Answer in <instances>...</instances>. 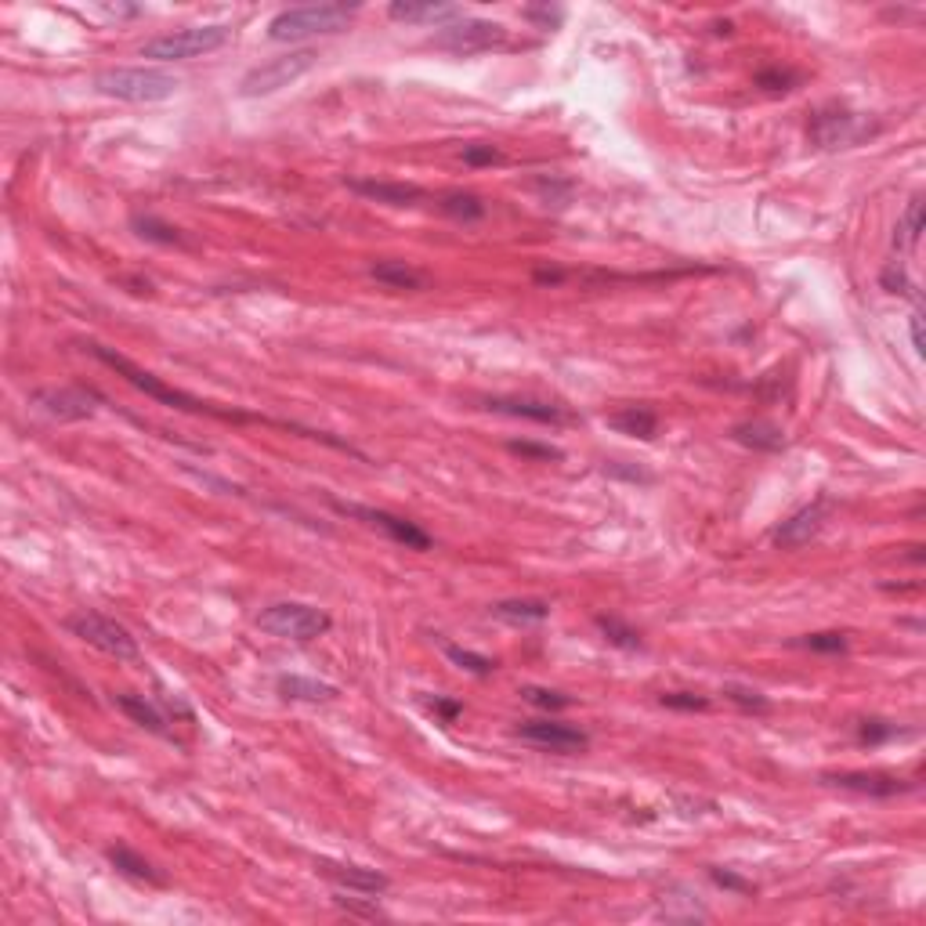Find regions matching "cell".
Returning <instances> with one entry per match:
<instances>
[{"label":"cell","mask_w":926,"mask_h":926,"mask_svg":"<svg viewBox=\"0 0 926 926\" xmlns=\"http://www.w3.org/2000/svg\"><path fill=\"white\" fill-rule=\"evenodd\" d=\"M804 648H811V652H825V655H843L847 652V637L843 634H811L804 637Z\"/></svg>","instance_id":"cell-36"},{"label":"cell","mask_w":926,"mask_h":926,"mask_svg":"<svg viewBox=\"0 0 926 926\" xmlns=\"http://www.w3.org/2000/svg\"><path fill=\"white\" fill-rule=\"evenodd\" d=\"M532 192H536L547 207H565L568 199H572V192H576V185L565 178H536L532 181Z\"/></svg>","instance_id":"cell-31"},{"label":"cell","mask_w":926,"mask_h":926,"mask_svg":"<svg viewBox=\"0 0 926 926\" xmlns=\"http://www.w3.org/2000/svg\"><path fill=\"white\" fill-rule=\"evenodd\" d=\"M521 695H525V702H529V706L550 709V713H554V709L572 706V699H568V695H561V691H550V688H525Z\"/></svg>","instance_id":"cell-33"},{"label":"cell","mask_w":926,"mask_h":926,"mask_svg":"<svg viewBox=\"0 0 926 926\" xmlns=\"http://www.w3.org/2000/svg\"><path fill=\"white\" fill-rule=\"evenodd\" d=\"M319 872L333 879L341 890H355V894H384L391 887V879L377 869H362V865H337V861H319Z\"/></svg>","instance_id":"cell-17"},{"label":"cell","mask_w":926,"mask_h":926,"mask_svg":"<svg viewBox=\"0 0 926 926\" xmlns=\"http://www.w3.org/2000/svg\"><path fill=\"white\" fill-rule=\"evenodd\" d=\"M359 15V8L348 4H308V8H286L268 22V37L279 44H293V40L308 37H330L348 29V22Z\"/></svg>","instance_id":"cell-3"},{"label":"cell","mask_w":926,"mask_h":926,"mask_svg":"<svg viewBox=\"0 0 926 926\" xmlns=\"http://www.w3.org/2000/svg\"><path fill=\"white\" fill-rule=\"evenodd\" d=\"M337 905H341L344 912H355V916L380 919V908L377 905H362V901H355V898H337Z\"/></svg>","instance_id":"cell-42"},{"label":"cell","mask_w":926,"mask_h":926,"mask_svg":"<svg viewBox=\"0 0 926 926\" xmlns=\"http://www.w3.org/2000/svg\"><path fill=\"white\" fill-rule=\"evenodd\" d=\"M735 442H742L746 449H756V453H778V449H785V431L778 424H771V420H742V424H735Z\"/></svg>","instance_id":"cell-19"},{"label":"cell","mask_w":926,"mask_h":926,"mask_svg":"<svg viewBox=\"0 0 926 926\" xmlns=\"http://www.w3.org/2000/svg\"><path fill=\"white\" fill-rule=\"evenodd\" d=\"M228 40H232V29L228 26H192L149 40L142 48V58H152V62H189V58L225 48Z\"/></svg>","instance_id":"cell-5"},{"label":"cell","mask_w":926,"mask_h":926,"mask_svg":"<svg viewBox=\"0 0 926 926\" xmlns=\"http://www.w3.org/2000/svg\"><path fill=\"white\" fill-rule=\"evenodd\" d=\"M500 149H492V145H467L463 149V163H471V167H485V163H500Z\"/></svg>","instance_id":"cell-39"},{"label":"cell","mask_w":926,"mask_h":926,"mask_svg":"<svg viewBox=\"0 0 926 926\" xmlns=\"http://www.w3.org/2000/svg\"><path fill=\"white\" fill-rule=\"evenodd\" d=\"M105 858H109V865H113L116 872H123V876H131V879H138V883H156L160 887L163 883V876L156 869H152L149 861L142 858L138 851H131V847H109L105 851Z\"/></svg>","instance_id":"cell-24"},{"label":"cell","mask_w":926,"mask_h":926,"mask_svg":"<svg viewBox=\"0 0 926 926\" xmlns=\"http://www.w3.org/2000/svg\"><path fill=\"white\" fill-rule=\"evenodd\" d=\"M431 709H435V713H442V720H456V717H460V713H463V706H460V702L438 699V695H435V699H431Z\"/></svg>","instance_id":"cell-44"},{"label":"cell","mask_w":926,"mask_h":926,"mask_svg":"<svg viewBox=\"0 0 926 926\" xmlns=\"http://www.w3.org/2000/svg\"><path fill=\"white\" fill-rule=\"evenodd\" d=\"M445 659L453 662V666H460V670L474 673V677H489L496 670V659L471 652V648H460V644H445Z\"/></svg>","instance_id":"cell-29"},{"label":"cell","mask_w":926,"mask_h":926,"mask_svg":"<svg viewBox=\"0 0 926 926\" xmlns=\"http://www.w3.org/2000/svg\"><path fill=\"white\" fill-rule=\"evenodd\" d=\"M181 87V80L167 69H152V66H120V69H102L95 76V91L105 98H116V102H131V105H152V102H167L174 98V91Z\"/></svg>","instance_id":"cell-2"},{"label":"cell","mask_w":926,"mask_h":926,"mask_svg":"<svg viewBox=\"0 0 926 926\" xmlns=\"http://www.w3.org/2000/svg\"><path fill=\"white\" fill-rule=\"evenodd\" d=\"M279 695L293 702H333L337 699V688H333V684L312 681V677L286 673V677H279Z\"/></svg>","instance_id":"cell-22"},{"label":"cell","mask_w":926,"mask_h":926,"mask_svg":"<svg viewBox=\"0 0 926 926\" xmlns=\"http://www.w3.org/2000/svg\"><path fill=\"white\" fill-rule=\"evenodd\" d=\"M442 210L456 221H478L485 218V203L474 192H445L442 196Z\"/></svg>","instance_id":"cell-28"},{"label":"cell","mask_w":926,"mask_h":926,"mask_svg":"<svg viewBox=\"0 0 926 926\" xmlns=\"http://www.w3.org/2000/svg\"><path fill=\"white\" fill-rule=\"evenodd\" d=\"M492 615L507 619V623H543L550 615V605L547 601H532V597H514V601H496Z\"/></svg>","instance_id":"cell-25"},{"label":"cell","mask_w":926,"mask_h":926,"mask_svg":"<svg viewBox=\"0 0 926 926\" xmlns=\"http://www.w3.org/2000/svg\"><path fill=\"white\" fill-rule=\"evenodd\" d=\"M858 735H861V742H883V738H894V735H901L894 724H883V720H865L858 728Z\"/></svg>","instance_id":"cell-40"},{"label":"cell","mask_w":926,"mask_h":926,"mask_svg":"<svg viewBox=\"0 0 926 926\" xmlns=\"http://www.w3.org/2000/svg\"><path fill=\"white\" fill-rule=\"evenodd\" d=\"M87 351L95 355L98 362H105L109 369H116L131 388H138L142 395L156 398V402H163V406L178 409V413H192V416H218V420H261V424H272V420H265V416H254V413H243V409H218L210 406V402H203V398L196 395H185V391L171 388V384H163L156 373H149V369L134 366L127 355H120V351L105 348V344H87Z\"/></svg>","instance_id":"cell-1"},{"label":"cell","mask_w":926,"mask_h":926,"mask_svg":"<svg viewBox=\"0 0 926 926\" xmlns=\"http://www.w3.org/2000/svg\"><path fill=\"white\" fill-rule=\"evenodd\" d=\"M333 507H337L341 514H348V518L366 521L369 529H380L388 539L402 543V547H409V550H431V536H427V532L420 529L416 521L398 518V514H391V511H377V507H362V503L333 500Z\"/></svg>","instance_id":"cell-10"},{"label":"cell","mask_w":926,"mask_h":926,"mask_svg":"<svg viewBox=\"0 0 926 926\" xmlns=\"http://www.w3.org/2000/svg\"><path fill=\"white\" fill-rule=\"evenodd\" d=\"M898 232H901V236L894 239L898 246H916V243H919V236H923V196H912V199H908L905 218H901Z\"/></svg>","instance_id":"cell-30"},{"label":"cell","mask_w":926,"mask_h":926,"mask_svg":"<svg viewBox=\"0 0 926 926\" xmlns=\"http://www.w3.org/2000/svg\"><path fill=\"white\" fill-rule=\"evenodd\" d=\"M662 706H670V709H706L709 706V699L706 695H695V691H670V695H662Z\"/></svg>","instance_id":"cell-38"},{"label":"cell","mask_w":926,"mask_h":926,"mask_svg":"<svg viewBox=\"0 0 926 926\" xmlns=\"http://www.w3.org/2000/svg\"><path fill=\"white\" fill-rule=\"evenodd\" d=\"M879 286H883L887 293H912V283H908L905 268H901L898 261L883 268V275H879Z\"/></svg>","instance_id":"cell-37"},{"label":"cell","mask_w":926,"mask_h":926,"mask_svg":"<svg viewBox=\"0 0 926 926\" xmlns=\"http://www.w3.org/2000/svg\"><path fill=\"white\" fill-rule=\"evenodd\" d=\"M594 623H597V630L605 634V641L615 644V648H626V652H637V648H641V634H637L634 626H626L623 619H615V615H597Z\"/></svg>","instance_id":"cell-27"},{"label":"cell","mask_w":926,"mask_h":926,"mask_svg":"<svg viewBox=\"0 0 926 926\" xmlns=\"http://www.w3.org/2000/svg\"><path fill=\"white\" fill-rule=\"evenodd\" d=\"M348 189L362 199H377V203H388V207H413L424 199L420 185H409V181H377V178H348Z\"/></svg>","instance_id":"cell-16"},{"label":"cell","mask_w":926,"mask_h":926,"mask_svg":"<svg viewBox=\"0 0 926 926\" xmlns=\"http://www.w3.org/2000/svg\"><path fill=\"white\" fill-rule=\"evenodd\" d=\"M66 630L73 637H80L84 644H91V648L113 655V659H120V662H134L142 655L138 637H134L127 626L116 623V619H109V615H102V612H91V608H80V612L69 615Z\"/></svg>","instance_id":"cell-4"},{"label":"cell","mask_w":926,"mask_h":926,"mask_svg":"<svg viewBox=\"0 0 926 926\" xmlns=\"http://www.w3.org/2000/svg\"><path fill=\"white\" fill-rule=\"evenodd\" d=\"M131 228L138 232V236L145 239V243H160V246H185V236H181L178 228L167 225L163 218H156V214H131Z\"/></svg>","instance_id":"cell-26"},{"label":"cell","mask_w":926,"mask_h":926,"mask_svg":"<svg viewBox=\"0 0 926 926\" xmlns=\"http://www.w3.org/2000/svg\"><path fill=\"white\" fill-rule=\"evenodd\" d=\"M369 275L377 279V283L391 286V290H424V272H416L413 265H406V261H377V265H369Z\"/></svg>","instance_id":"cell-23"},{"label":"cell","mask_w":926,"mask_h":926,"mask_svg":"<svg viewBox=\"0 0 926 926\" xmlns=\"http://www.w3.org/2000/svg\"><path fill=\"white\" fill-rule=\"evenodd\" d=\"M525 19L539 22L543 29H550V26H558V22L565 19V11L561 8H525Z\"/></svg>","instance_id":"cell-41"},{"label":"cell","mask_w":926,"mask_h":926,"mask_svg":"<svg viewBox=\"0 0 926 926\" xmlns=\"http://www.w3.org/2000/svg\"><path fill=\"white\" fill-rule=\"evenodd\" d=\"M724 699H731L735 706H742V709H753V713L771 709V702H767L756 688H746V684H728V688H724Z\"/></svg>","instance_id":"cell-32"},{"label":"cell","mask_w":926,"mask_h":926,"mask_svg":"<svg viewBox=\"0 0 926 926\" xmlns=\"http://www.w3.org/2000/svg\"><path fill=\"white\" fill-rule=\"evenodd\" d=\"M388 15L395 22H435L438 29H442V22L449 26V22H460V8H453V4H416V0H395L388 8Z\"/></svg>","instance_id":"cell-18"},{"label":"cell","mask_w":926,"mask_h":926,"mask_svg":"<svg viewBox=\"0 0 926 926\" xmlns=\"http://www.w3.org/2000/svg\"><path fill=\"white\" fill-rule=\"evenodd\" d=\"M796 80H800V73H793V69H760L756 73V87H767V91H793Z\"/></svg>","instance_id":"cell-34"},{"label":"cell","mask_w":926,"mask_h":926,"mask_svg":"<svg viewBox=\"0 0 926 926\" xmlns=\"http://www.w3.org/2000/svg\"><path fill=\"white\" fill-rule=\"evenodd\" d=\"M485 409L503 416H518L532 424H572V413L565 406L543 402V398H485Z\"/></svg>","instance_id":"cell-14"},{"label":"cell","mask_w":926,"mask_h":926,"mask_svg":"<svg viewBox=\"0 0 926 926\" xmlns=\"http://www.w3.org/2000/svg\"><path fill=\"white\" fill-rule=\"evenodd\" d=\"M829 518H832V500H829V496H818V500H811L807 507H800L793 518L778 525V529H775V547L778 550L804 547V543H811V539L825 529V521H829Z\"/></svg>","instance_id":"cell-12"},{"label":"cell","mask_w":926,"mask_h":926,"mask_svg":"<svg viewBox=\"0 0 926 926\" xmlns=\"http://www.w3.org/2000/svg\"><path fill=\"white\" fill-rule=\"evenodd\" d=\"M507 40V29L500 22H485V19H460L442 26L431 37L438 51H449V55H478V51H489L496 44Z\"/></svg>","instance_id":"cell-9"},{"label":"cell","mask_w":926,"mask_h":926,"mask_svg":"<svg viewBox=\"0 0 926 926\" xmlns=\"http://www.w3.org/2000/svg\"><path fill=\"white\" fill-rule=\"evenodd\" d=\"M829 785H840V789H851V793H865V796H901L912 789V782L898 775H883V771H840V775H825Z\"/></svg>","instance_id":"cell-15"},{"label":"cell","mask_w":926,"mask_h":926,"mask_svg":"<svg viewBox=\"0 0 926 926\" xmlns=\"http://www.w3.org/2000/svg\"><path fill=\"white\" fill-rule=\"evenodd\" d=\"M257 626L272 637H283V641H315L333 626V619L326 612L312 605H301V601H279V605H268L265 612L257 615Z\"/></svg>","instance_id":"cell-6"},{"label":"cell","mask_w":926,"mask_h":926,"mask_svg":"<svg viewBox=\"0 0 926 926\" xmlns=\"http://www.w3.org/2000/svg\"><path fill=\"white\" fill-rule=\"evenodd\" d=\"M912 344H916V351L923 355L926 351V341H923V315H912Z\"/></svg>","instance_id":"cell-45"},{"label":"cell","mask_w":926,"mask_h":926,"mask_svg":"<svg viewBox=\"0 0 926 926\" xmlns=\"http://www.w3.org/2000/svg\"><path fill=\"white\" fill-rule=\"evenodd\" d=\"M713 879H717L720 887H728V890H738V894H749V890H753V883H746V879L731 876V872H720V869H713Z\"/></svg>","instance_id":"cell-43"},{"label":"cell","mask_w":926,"mask_h":926,"mask_svg":"<svg viewBox=\"0 0 926 926\" xmlns=\"http://www.w3.org/2000/svg\"><path fill=\"white\" fill-rule=\"evenodd\" d=\"M29 402L40 409V413L55 416V420H87V416L95 413V402H102V398L95 395V391L87 388H40L29 395Z\"/></svg>","instance_id":"cell-13"},{"label":"cell","mask_w":926,"mask_h":926,"mask_svg":"<svg viewBox=\"0 0 926 926\" xmlns=\"http://www.w3.org/2000/svg\"><path fill=\"white\" fill-rule=\"evenodd\" d=\"M116 706H120L138 728L152 731V735H171V728H167L171 720L163 717V709L156 706V702L145 699V695H116Z\"/></svg>","instance_id":"cell-20"},{"label":"cell","mask_w":926,"mask_h":926,"mask_svg":"<svg viewBox=\"0 0 926 926\" xmlns=\"http://www.w3.org/2000/svg\"><path fill=\"white\" fill-rule=\"evenodd\" d=\"M507 449H511L514 456H529V460H561L558 445L529 442V438H521V442H507Z\"/></svg>","instance_id":"cell-35"},{"label":"cell","mask_w":926,"mask_h":926,"mask_svg":"<svg viewBox=\"0 0 926 926\" xmlns=\"http://www.w3.org/2000/svg\"><path fill=\"white\" fill-rule=\"evenodd\" d=\"M514 735L521 742H529V746L550 749V753H583L590 746L586 731L572 728V724H561V720H525V724H518Z\"/></svg>","instance_id":"cell-11"},{"label":"cell","mask_w":926,"mask_h":926,"mask_svg":"<svg viewBox=\"0 0 926 926\" xmlns=\"http://www.w3.org/2000/svg\"><path fill=\"white\" fill-rule=\"evenodd\" d=\"M315 58L319 55H315L312 48H301V51H286V55L272 58V62H261V66H254L243 80H239V95L243 98L275 95V91L297 84V80L315 66Z\"/></svg>","instance_id":"cell-7"},{"label":"cell","mask_w":926,"mask_h":926,"mask_svg":"<svg viewBox=\"0 0 926 926\" xmlns=\"http://www.w3.org/2000/svg\"><path fill=\"white\" fill-rule=\"evenodd\" d=\"M608 427L619 431V435L644 438V442H648V438H655V431H659V416L648 406H626V409H619V413L608 416Z\"/></svg>","instance_id":"cell-21"},{"label":"cell","mask_w":926,"mask_h":926,"mask_svg":"<svg viewBox=\"0 0 926 926\" xmlns=\"http://www.w3.org/2000/svg\"><path fill=\"white\" fill-rule=\"evenodd\" d=\"M872 131L876 127L865 116L851 113L847 105H822L811 116V127H807V134H811V142L818 149H847V145L865 142Z\"/></svg>","instance_id":"cell-8"}]
</instances>
